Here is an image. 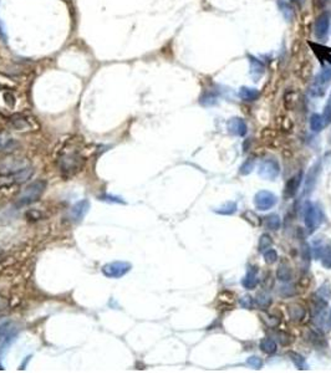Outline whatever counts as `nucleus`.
<instances>
[{
    "label": "nucleus",
    "instance_id": "c756f323",
    "mask_svg": "<svg viewBox=\"0 0 331 373\" xmlns=\"http://www.w3.org/2000/svg\"><path fill=\"white\" fill-rule=\"evenodd\" d=\"M264 259H265L266 264H274L276 260H278V253H276L275 249L269 248L268 250H265L263 253Z\"/></svg>",
    "mask_w": 331,
    "mask_h": 373
},
{
    "label": "nucleus",
    "instance_id": "f03ea898",
    "mask_svg": "<svg viewBox=\"0 0 331 373\" xmlns=\"http://www.w3.org/2000/svg\"><path fill=\"white\" fill-rule=\"evenodd\" d=\"M46 189V183L44 180H36V182L31 183L21 192V194L19 196L16 204L19 207H25L30 206V204L35 203L40 199V197L43 196V193Z\"/></svg>",
    "mask_w": 331,
    "mask_h": 373
},
{
    "label": "nucleus",
    "instance_id": "393cba45",
    "mask_svg": "<svg viewBox=\"0 0 331 373\" xmlns=\"http://www.w3.org/2000/svg\"><path fill=\"white\" fill-rule=\"evenodd\" d=\"M243 219H246L249 224H251L253 226H260L261 225V219L256 216L254 212L247 211L243 213Z\"/></svg>",
    "mask_w": 331,
    "mask_h": 373
},
{
    "label": "nucleus",
    "instance_id": "f257e3e1",
    "mask_svg": "<svg viewBox=\"0 0 331 373\" xmlns=\"http://www.w3.org/2000/svg\"><path fill=\"white\" fill-rule=\"evenodd\" d=\"M83 163V155L79 153L76 149H63L59 157V165L63 172H66L68 174H73V173L80 170L81 165Z\"/></svg>",
    "mask_w": 331,
    "mask_h": 373
},
{
    "label": "nucleus",
    "instance_id": "c9c22d12",
    "mask_svg": "<svg viewBox=\"0 0 331 373\" xmlns=\"http://www.w3.org/2000/svg\"><path fill=\"white\" fill-rule=\"evenodd\" d=\"M247 363H248L251 368H255V370H259V368H261V366H263V361H261V358L256 357V356H251V357H249L248 361H247Z\"/></svg>",
    "mask_w": 331,
    "mask_h": 373
},
{
    "label": "nucleus",
    "instance_id": "37998d69",
    "mask_svg": "<svg viewBox=\"0 0 331 373\" xmlns=\"http://www.w3.org/2000/svg\"><path fill=\"white\" fill-rule=\"evenodd\" d=\"M328 325H329V328H331V311L329 312V317H328Z\"/></svg>",
    "mask_w": 331,
    "mask_h": 373
},
{
    "label": "nucleus",
    "instance_id": "20e7f679",
    "mask_svg": "<svg viewBox=\"0 0 331 373\" xmlns=\"http://www.w3.org/2000/svg\"><path fill=\"white\" fill-rule=\"evenodd\" d=\"M10 125L14 130L20 131V132H28V131H36L39 128V123L34 117L29 115H14L10 117Z\"/></svg>",
    "mask_w": 331,
    "mask_h": 373
},
{
    "label": "nucleus",
    "instance_id": "b1692460",
    "mask_svg": "<svg viewBox=\"0 0 331 373\" xmlns=\"http://www.w3.org/2000/svg\"><path fill=\"white\" fill-rule=\"evenodd\" d=\"M265 226L270 230H278L280 228V218L278 214H270L265 218Z\"/></svg>",
    "mask_w": 331,
    "mask_h": 373
},
{
    "label": "nucleus",
    "instance_id": "c85d7f7f",
    "mask_svg": "<svg viewBox=\"0 0 331 373\" xmlns=\"http://www.w3.org/2000/svg\"><path fill=\"white\" fill-rule=\"evenodd\" d=\"M279 6H280V11L281 14L284 15V18L286 19V20H290L291 16H293V11H291V8L290 5H289L288 3H286L285 0H279Z\"/></svg>",
    "mask_w": 331,
    "mask_h": 373
},
{
    "label": "nucleus",
    "instance_id": "7c9ffc66",
    "mask_svg": "<svg viewBox=\"0 0 331 373\" xmlns=\"http://www.w3.org/2000/svg\"><path fill=\"white\" fill-rule=\"evenodd\" d=\"M256 303H258V305L260 306V307L268 308L269 306H270V303H271V298H269V296L266 295V294L261 293V294H259L258 296H256Z\"/></svg>",
    "mask_w": 331,
    "mask_h": 373
},
{
    "label": "nucleus",
    "instance_id": "aec40b11",
    "mask_svg": "<svg viewBox=\"0 0 331 373\" xmlns=\"http://www.w3.org/2000/svg\"><path fill=\"white\" fill-rule=\"evenodd\" d=\"M248 59H249V64H250V73L251 75H256V76H260L264 74V65L260 63V61L258 60L256 58H254V56H250L248 55Z\"/></svg>",
    "mask_w": 331,
    "mask_h": 373
},
{
    "label": "nucleus",
    "instance_id": "7ed1b4c3",
    "mask_svg": "<svg viewBox=\"0 0 331 373\" xmlns=\"http://www.w3.org/2000/svg\"><path fill=\"white\" fill-rule=\"evenodd\" d=\"M132 265L127 261H113V263L105 264L102 266V274L108 279H121L126 274L130 273Z\"/></svg>",
    "mask_w": 331,
    "mask_h": 373
},
{
    "label": "nucleus",
    "instance_id": "9d476101",
    "mask_svg": "<svg viewBox=\"0 0 331 373\" xmlns=\"http://www.w3.org/2000/svg\"><path fill=\"white\" fill-rule=\"evenodd\" d=\"M329 26H330V15H329V13L321 14L316 20L315 30H314L315 36L319 40H323V39L326 38L329 33Z\"/></svg>",
    "mask_w": 331,
    "mask_h": 373
},
{
    "label": "nucleus",
    "instance_id": "e433bc0d",
    "mask_svg": "<svg viewBox=\"0 0 331 373\" xmlns=\"http://www.w3.org/2000/svg\"><path fill=\"white\" fill-rule=\"evenodd\" d=\"M4 100H5V103L9 106V107L13 108L16 103V97L14 96V93L11 91H6L4 93Z\"/></svg>",
    "mask_w": 331,
    "mask_h": 373
},
{
    "label": "nucleus",
    "instance_id": "473e14b6",
    "mask_svg": "<svg viewBox=\"0 0 331 373\" xmlns=\"http://www.w3.org/2000/svg\"><path fill=\"white\" fill-rule=\"evenodd\" d=\"M219 301L227 305H232L234 302V294L229 293V291H223V293L219 295Z\"/></svg>",
    "mask_w": 331,
    "mask_h": 373
},
{
    "label": "nucleus",
    "instance_id": "72a5a7b5",
    "mask_svg": "<svg viewBox=\"0 0 331 373\" xmlns=\"http://www.w3.org/2000/svg\"><path fill=\"white\" fill-rule=\"evenodd\" d=\"M324 120H325L326 125L331 123V93L329 96V100L325 105V110H324V115H323Z\"/></svg>",
    "mask_w": 331,
    "mask_h": 373
},
{
    "label": "nucleus",
    "instance_id": "a878e982",
    "mask_svg": "<svg viewBox=\"0 0 331 373\" xmlns=\"http://www.w3.org/2000/svg\"><path fill=\"white\" fill-rule=\"evenodd\" d=\"M271 244H273V240H271V236L268 235V234H263L259 239V251L260 253H264L265 250H268L269 248H271Z\"/></svg>",
    "mask_w": 331,
    "mask_h": 373
},
{
    "label": "nucleus",
    "instance_id": "2f4dec72",
    "mask_svg": "<svg viewBox=\"0 0 331 373\" xmlns=\"http://www.w3.org/2000/svg\"><path fill=\"white\" fill-rule=\"evenodd\" d=\"M301 258H303V260L305 261V264L310 263L311 249H310V245H309L308 243H304L303 246H301Z\"/></svg>",
    "mask_w": 331,
    "mask_h": 373
},
{
    "label": "nucleus",
    "instance_id": "423d86ee",
    "mask_svg": "<svg viewBox=\"0 0 331 373\" xmlns=\"http://www.w3.org/2000/svg\"><path fill=\"white\" fill-rule=\"evenodd\" d=\"M259 175L261 178L266 180H273L275 179L279 175L280 172V167H279V163L276 162L274 158H269V159L263 160L259 165Z\"/></svg>",
    "mask_w": 331,
    "mask_h": 373
},
{
    "label": "nucleus",
    "instance_id": "2eb2a0df",
    "mask_svg": "<svg viewBox=\"0 0 331 373\" xmlns=\"http://www.w3.org/2000/svg\"><path fill=\"white\" fill-rule=\"evenodd\" d=\"M288 311H289V316H290L291 320L296 321V322L303 321L306 315L305 308H304L300 303H291V305L289 306Z\"/></svg>",
    "mask_w": 331,
    "mask_h": 373
},
{
    "label": "nucleus",
    "instance_id": "f704fd0d",
    "mask_svg": "<svg viewBox=\"0 0 331 373\" xmlns=\"http://www.w3.org/2000/svg\"><path fill=\"white\" fill-rule=\"evenodd\" d=\"M253 168H254V159H251L250 158V159H248L247 162H244L243 165L241 167V174H243V175L249 174V173L253 170Z\"/></svg>",
    "mask_w": 331,
    "mask_h": 373
},
{
    "label": "nucleus",
    "instance_id": "ddd939ff",
    "mask_svg": "<svg viewBox=\"0 0 331 373\" xmlns=\"http://www.w3.org/2000/svg\"><path fill=\"white\" fill-rule=\"evenodd\" d=\"M320 169H321L320 162H316L315 164L313 165V168H310V170H309V173H308V177H306V180H305V193H310V192L314 189V185H315L316 180H318Z\"/></svg>",
    "mask_w": 331,
    "mask_h": 373
},
{
    "label": "nucleus",
    "instance_id": "6e6552de",
    "mask_svg": "<svg viewBox=\"0 0 331 373\" xmlns=\"http://www.w3.org/2000/svg\"><path fill=\"white\" fill-rule=\"evenodd\" d=\"M304 221H305L306 228L310 231L315 230L316 226L319 225V222H320L318 209L310 202H306L305 208H304Z\"/></svg>",
    "mask_w": 331,
    "mask_h": 373
},
{
    "label": "nucleus",
    "instance_id": "cd10ccee",
    "mask_svg": "<svg viewBox=\"0 0 331 373\" xmlns=\"http://www.w3.org/2000/svg\"><path fill=\"white\" fill-rule=\"evenodd\" d=\"M10 326L11 322L8 320L0 321V343H3L5 337L8 336V333L10 332Z\"/></svg>",
    "mask_w": 331,
    "mask_h": 373
},
{
    "label": "nucleus",
    "instance_id": "4468645a",
    "mask_svg": "<svg viewBox=\"0 0 331 373\" xmlns=\"http://www.w3.org/2000/svg\"><path fill=\"white\" fill-rule=\"evenodd\" d=\"M256 269L255 268H249L248 271H247L246 276L242 280V285L244 286L248 290H251V289L255 288L258 285V275H256Z\"/></svg>",
    "mask_w": 331,
    "mask_h": 373
},
{
    "label": "nucleus",
    "instance_id": "a211bd4d",
    "mask_svg": "<svg viewBox=\"0 0 331 373\" xmlns=\"http://www.w3.org/2000/svg\"><path fill=\"white\" fill-rule=\"evenodd\" d=\"M259 347L266 355H273L276 352V342L270 337H264L259 343Z\"/></svg>",
    "mask_w": 331,
    "mask_h": 373
},
{
    "label": "nucleus",
    "instance_id": "0eeeda50",
    "mask_svg": "<svg viewBox=\"0 0 331 373\" xmlns=\"http://www.w3.org/2000/svg\"><path fill=\"white\" fill-rule=\"evenodd\" d=\"M276 197L271 192L268 191H260L255 194L254 197V204L260 211H268V209L273 208L276 204Z\"/></svg>",
    "mask_w": 331,
    "mask_h": 373
},
{
    "label": "nucleus",
    "instance_id": "f3484780",
    "mask_svg": "<svg viewBox=\"0 0 331 373\" xmlns=\"http://www.w3.org/2000/svg\"><path fill=\"white\" fill-rule=\"evenodd\" d=\"M259 95H260V93H259V91L256 90V88L246 87V86H244V87H242L241 90H239V97L244 101H248V102L258 100Z\"/></svg>",
    "mask_w": 331,
    "mask_h": 373
},
{
    "label": "nucleus",
    "instance_id": "bb28decb",
    "mask_svg": "<svg viewBox=\"0 0 331 373\" xmlns=\"http://www.w3.org/2000/svg\"><path fill=\"white\" fill-rule=\"evenodd\" d=\"M308 338L313 345L315 346H324L325 342H324V337L321 333H319L318 331H309L308 333Z\"/></svg>",
    "mask_w": 331,
    "mask_h": 373
},
{
    "label": "nucleus",
    "instance_id": "412c9836",
    "mask_svg": "<svg viewBox=\"0 0 331 373\" xmlns=\"http://www.w3.org/2000/svg\"><path fill=\"white\" fill-rule=\"evenodd\" d=\"M214 212L222 214V216H232L237 212V203L236 202H227L222 207L214 209Z\"/></svg>",
    "mask_w": 331,
    "mask_h": 373
},
{
    "label": "nucleus",
    "instance_id": "a19ab883",
    "mask_svg": "<svg viewBox=\"0 0 331 373\" xmlns=\"http://www.w3.org/2000/svg\"><path fill=\"white\" fill-rule=\"evenodd\" d=\"M206 101H208V103H207V105H208V106H212V105H214V103H216V101H217V100H216V97H214V96H212V95H207V96H204V97L201 100V103H202V105H203V103L206 102Z\"/></svg>",
    "mask_w": 331,
    "mask_h": 373
},
{
    "label": "nucleus",
    "instance_id": "4c0bfd02",
    "mask_svg": "<svg viewBox=\"0 0 331 373\" xmlns=\"http://www.w3.org/2000/svg\"><path fill=\"white\" fill-rule=\"evenodd\" d=\"M278 338H279V342H280L283 346H286V345H289V343L293 342V336H290L289 333H285V332L278 333Z\"/></svg>",
    "mask_w": 331,
    "mask_h": 373
},
{
    "label": "nucleus",
    "instance_id": "4be33fe9",
    "mask_svg": "<svg viewBox=\"0 0 331 373\" xmlns=\"http://www.w3.org/2000/svg\"><path fill=\"white\" fill-rule=\"evenodd\" d=\"M289 357H290L291 362L299 368V370H306L308 365H306V361L304 358V356H301L300 353L296 352H289Z\"/></svg>",
    "mask_w": 331,
    "mask_h": 373
},
{
    "label": "nucleus",
    "instance_id": "9b49d317",
    "mask_svg": "<svg viewBox=\"0 0 331 373\" xmlns=\"http://www.w3.org/2000/svg\"><path fill=\"white\" fill-rule=\"evenodd\" d=\"M228 130H229V132L233 133V135L239 136V137H243V136H246L247 131H248V127H247V123L244 122L243 118L234 117L228 121Z\"/></svg>",
    "mask_w": 331,
    "mask_h": 373
},
{
    "label": "nucleus",
    "instance_id": "dca6fc26",
    "mask_svg": "<svg viewBox=\"0 0 331 373\" xmlns=\"http://www.w3.org/2000/svg\"><path fill=\"white\" fill-rule=\"evenodd\" d=\"M276 276H278L279 280L283 281V283H288V281L291 280L293 271H291L290 265H289L286 261H284V263H281L280 265H279L278 271H276Z\"/></svg>",
    "mask_w": 331,
    "mask_h": 373
},
{
    "label": "nucleus",
    "instance_id": "6ab92c4d",
    "mask_svg": "<svg viewBox=\"0 0 331 373\" xmlns=\"http://www.w3.org/2000/svg\"><path fill=\"white\" fill-rule=\"evenodd\" d=\"M325 126H326L325 120H324V117L321 115L314 113V115L310 117V128H311V131H314V132H320Z\"/></svg>",
    "mask_w": 331,
    "mask_h": 373
},
{
    "label": "nucleus",
    "instance_id": "58836bf2",
    "mask_svg": "<svg viewBox=\"0 0 331 373\" xmlns=\"http://www.w3.org/2000/svg\"><path fill=\"white\" fill-rule=\"evenodd\" d=\"M241 305L242 307L247 308V310H250V308L253 307V298H250V296L248 295L243 296V298H241Z\"/></svg>",
    "mask_w": 331,
    "mask_h": 373
},
{
    "label": "nucleus",
    "instance_id": "79ce46f5",
    "mask_svg": "<svg viewBox=\"0 0 331 373\" xmlns=\"http://www.w3.org/2000/svg\"><path fill=\"white\" fill-rule=\"evenodd\" d=\"M8 143H9V142H5V141H4V140H3V138L0 137V148H4V147H6V146H8Z\"/></svg>",
    "mask_w": 331,
    "mask_h": 373
},
{
    "label": "nucleus",
    "instance_id": "39448f33",
    "mask_svg": "<svg viewBox=\"0 0 331 373\" xmlns=\"http://www.w3.org/2000/svg\"><path fill=\"white\" fill-rule=\"evenodd\" d=\"M331 80V65L324 68L320 73L318 74V76L315 77L314 81V85L311 86V95L316 96V97H320L325 93V88L328 86V83Z\"/></svg>",
    "mask_w": 331,
    "mask_h": 373
},
{
    "label": "nucleus",
    "instance_id": "ea45409f",
    "mask_svg": "<svg viewBox=\"0 0 331 373\" xmlns=\"http://www.w3.org/2000/svg\"><path fill=\"white\" fill-rule=\"evenodd\" d=\"M279 294H280L281 296L289 298V296H291V295H294V294H295V290H294V288H291V286H284V288H281V290L279 291Z\"/></svg>",
    "mask_w": 331,
    "mask_h": 373
},
{
    "label": "nucleus",
    "instance_id": "f8f14e48",
    "mask_svg": "<svg viewBox=\"0 0 331 373\" xmlns=\"http://www.w3.org/2000/svg\"><path fill=\"white\" fill-rule=\"evenodd\" d=\"M301 177H303V174H301V173H298V174L294 175L293 178H290V179L286 182L285 189H284V197H285L286 199L295 196L296 192H298V189H299V185H300V183H301Z\"/></svg>",
    "mask_w": 331,
    "mask_h": 373
},
{
    "label": "nucleus",
    "instance_id": "5701e85b",
    "mask_svg": "<svg viewBox=\"0 0 331 373\" xmlns=\"http://www.w3.org/2000/svg\"><path fill=\"white\" fill-rule=\"evenodd\" d=\"M320 258L324 268L331 269V244H328V245L324 246Z\"/></svg>",
    "mask_w": 331,
    "mask_h": 373
},
{
    "label": "nucleus",
    "instance_id": "1a4fd4ad",
    "mask_svg": "<svg viewBox=\"0 0 331 373\" xmlns=\"http://www.w3.org/2000/svg\"><path fill=\"white\" fill-rule=\"evenodd\" d=\"M88 209H90V202L87 199H83V201L78 202L74 204L70 209V217L75 223H80L87 214Z\"/></svg>",
    "mask_w": 331,
    "mask_h": 373
}]
</instances>
